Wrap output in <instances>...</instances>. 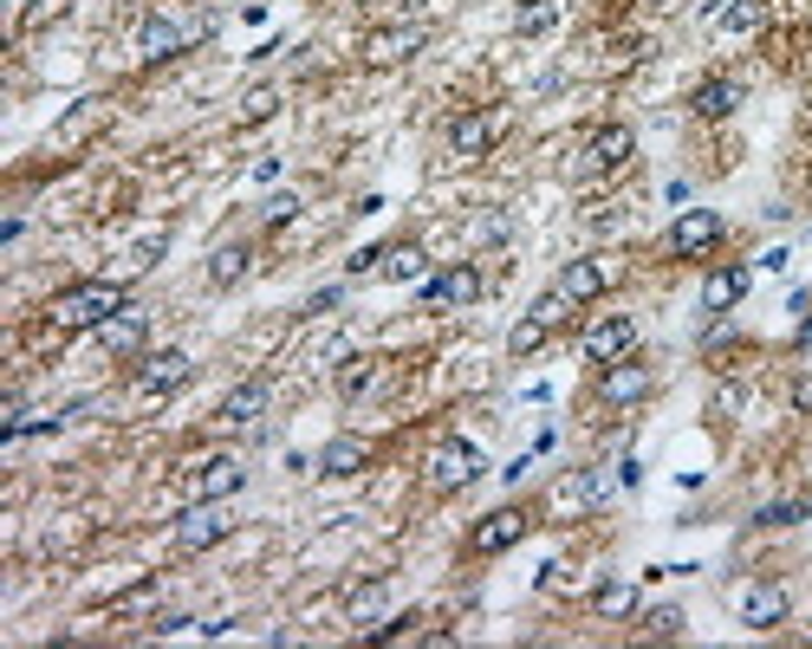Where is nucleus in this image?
I'll list each match as a JSON object with an SVG mask.
<instances>
[{"instance_id": "obj_1", "label": "nucleus", "mask_w": 812, "mask_h": 649, "mask_svg": "<svg viewBox=\"0 0 812 649\" xmlns=\"http://www.w3.org/2000/svg\"><path fill=\"white\" fill-rule=\"evenodd\" d=\"M124 305H131V292L118 287V280H85V287L53 299V325H59V332H98V325L118 318Z\"/></svg>"}, {"instance_id": "obj_2", "label": "nucleus", "mask_w": 812, "mask_h": 649, "mask_svg": "<svg viewBox=\"0 0 812 649\" xmlns=\"http://www.w3.org/2000/svg\"><path fill=\"white\" fill-rule=\"evenodd\" d=\"M481 448L475 441H461V435H448V441H436L430 448V488L436 494H461V488H475L481 481Z\"/></svg>"}, {"instance_id": "obj_3", "label": "nucleus", "mask_w": 812, "mask_h": 649, "mask_svg": "<svg viewBox=\"0 0 812 649\" xmlns=\"http://www.w3.org/2000/svg\"><path fill=\"white\" fill-rule=\"evenodd\" d=\"M227 506L222 501H196L189 513H176V546L182 552H209V546H222L227 539Z\"/></svg>"}, {"instance_id": "obj_4", "label": "nucleus", "mask_w": 812, "mask_h": 649, "mask_svg": "<svg viewBox=\"0 0 812 649\" xmlns=\"http://www.w3.org/2000/svg\"><path fill=\"white\" fill-rule=\"evenodd\" d=\"M416 299H423V312H448V305H475V299H481V267H468V260H461V267H448V273H430Z\"/></svg>"}, {"instance_id": "obj_5", "label": "nucleus", "mask_w": 812, "mask_h": 649, "mask_svg": "<svg viewBox=\"0 0 812 649\" xmlns=\"http://www.w3.org/2000/svg\"><path fill=\"white\" fill-rule=\"evenodd\" d=\"M722 234H728V221L715 215V209H689V215H676V227H669V254H676V260H696V254H709Z\"/></svg>"}, {"instance_id": "obj_6", "label": "nucleus", "mask_w": 812, "mask_h": 649, "mask_svg": "<svg viewBox=\"0 0 812 649\" xmlns=\"http://www.w3.org/2000/svg\"><path fill=\"white\" fill-rule=\"evenodd\" d=\"M430 46V33L416 26V20H397V26H377L365 40V59L370 66H397V59H410V53H423Z\"/></svg>"}, {"instance_id": "obj_7", "label": "nucleus", "mask_w": 812, "mask_h": 649, "mask_svg": "<svg viewBox=\"0 0 812 649\" xmlns=\"http://www.w3.org/2000/svg\"><path fill=\"white\" fill-rule=\"evenodd\" d=\"M631 345H637V318H624V312H611V318L586 325V358H591V363L631 358Z\"/></svg>"}, {"instance_id": "obj_8", "label": "nucleus", "mask_w": 812, "mask_h": 649, "mask_svg": "<svg viewBox=\"0 0 812 649\" xmlns=\"http://www.w3.org/2000/svg\"><path fill=\"white\" fill-rule=\"evenodd\" d=\"M526 539V513L520 506H494L475 533H468V546L481 552V559H494V552H508V546H520Z\"/></svg>"}, {"instance_id": "obj_9", "label": "nucleus", "mask_w": 812, "mask_h": 649, "mask_svg": "<svg viewBox=\"0 0 812 649\" xmlns=\"http://www.w3.org/2000/svg\"><path fill=\"white\" fill-rule=\"evenodd\" d=\"M365 468H370L365 435H332V441L319 448V474H325V481H352V474H365Z\"/></svg>"}, {"instance_id": "obj_10", "label": "nucleus", "mask_w": 812, "mask_h": 649, "mask_svg": "<svg viewBox=\"0 0 812 649\" xmlns=\"http://www.w3.org/2000/svg\"><path fill=\"white\" fill-rule=\"evenodd\" d=\"M631 149H637V137H631L624 124H604V131H591L586 137V169L591 176H611V169L631 163Z\"/></svg>"}, {"instance_id": "obj_11", "label": "nucleus", "mask_w": 812, "mask_h": 649, "mask_svg": "<svg viewBox=\"0 0 812 649\" xmlns=\"http://www.w3.org/2000/svg\"><path fill=\"white\" fill-rule=\"evenodd\" d=\"M189 370H196V363L182 358V351H149V358L137 363V390H144V396H169V390L189 383Z\"/></svg>"}, {"instance_id": "obj_12", "label": "nucleus", "mask_w": 812, "mask_h": 649, "mask_svg": "<svg viewBox=\"0 0 812 649\" xmlns=\"http://www.w3.org/2000/svg\"><path fill=\"white\" fill-rule=\"evenodd\" d=\"M741 624L747 630H780L787 624V591L780 584H747L741 591Z\"/></svg>"}, {"instance_id": "obj_13", "label": "nucleus", "mask_w": 812, "mask_h": 649, "mask_svg": "<svg viewBox=\"0 0 812 649\" xmlns=\"http://www.w3.org/2000/svg\"><path fill=\"white\" fill-rule=\"evenodd\" d=\"M98 345H104L111 358H137V351H144V312L124 305L118 318H104V325H98Z\"/></svg>"}, {"instance_id": "obj_14", "label": "nucleus", "mask_w": 812, "mask_h": 649, "mask_svg": "<svg viewBox=\"0 0 812 649\" xmlns=\"http://www.w3.org/2000/svg\"><path fill=\"white\" fill-rule=\"evenodd\" d=\"M741 299H747V267H715L709 280H702V312H735Z\"/></svg>"}, {"instance_id": "obj_15", "label": "nucleus", "mask_w": 812, "mask_h": 649, "mask_svg": "<svg viewBox=\"0 0 812 649\" xmlns=\"http://www.w3.org/2000/svg\"><path fill=\"white\" fill-rule=\"evenodd\" d=\"M598 390H604V403H637V396L650 390V370H644V363H631V358H618V363H604Z\"/></svg>"}, {"instance_id": "obj_16", "label": "nucleus", "mask_w": 812, "mask_h": 649, "mask_svg": "<svg viewBox=\"0 0 812 649\" xmlns=\"http://www.w3.org/2000/svg\"><path fill=\"white\" fill-rule=\"evenodd\" d=\"M260 410H267V383H260V377L234 383V390L222 396V423H227V429H247V423H260Z\"/></svg>"}, {"instance_id": "obj_17", "label": "nucleus", "mask_w": 812, "mask_h": 649, "mask_svg": "<svg viewBox=\"0 0 812 649\" xmlns=\"http://www.w3.org/2000/svg\"><path fill=\"white\" fill-rule=\"evenodd\" d=\"M735 104H741L735 78H702V85L689 91V111H696V118H709V124H715V118H728Z\"/></svg>"}, {"instance_id": "obj_18", "label": "nucleus", "mask_w": 812, "mask_h": 649, "mask_svg": "<svg viewBox=\"0 0 812 649\" xmlns=\"http://www.w3.org/2000/svg\"><path fill=\"white\" fill-rule=\"evenodd\" d=\"M377 273H383V280H397V287H403V280H423V273H430V254H423L416 240H397V247H383Z\"/></svg>"}, {"instance_id": "obj_19", "label": "nucleus", "mask_w": 812, "mask_h": 649, "mask_svg": "<svg viewBox=\"0 0 812 649\" xmlns=\"http://www.w3.org/2000/svg\"><path fill=\"white\" fill-rule=\"evenodd\" d=\"M604 287H611V273H604L598 260H572V267L559 273V292H566L572 305H591V299H598Z\"/></svg>"}, {"instance_id": "obj_20", "label": "nucleus", "mask_w": 812, "mask_h": 649, "mask_svg": "<svg viewBox=\"0 0 812 649\" xmlns=\"http://www.w3.org/2000/svg\"><path fill=\"white\" fill-rule=\"evenodd\" d=\"M247 488V468L234 461V455H215L209 468H202V501H227V494H241Z\"/></svg>"}, {"instance_id": "obj_21", "label": "nucleus", "mask_w": 812, "mask_h": 649, "mask_svg": "<svg viewBox=\"0 0 812 649\" xmlns=\"http://www.w3.org/2000/svg\"><path fill=\"white\" fill-rule=\"evenodd\" d=\"M448 149H455V156H488V149H494V124H488V118H455V124H448Z\"/></svg>"}, {"instance_id": "obj_22", "label": "nucleus", "mask_w": 812, "mask_h": 649, "mask_svg": "<svg viewBox=\"0 0 812 649\" xmlns=\"http://www.w3.org/2000/svg\"><path fill=\"white\" fill-rule=\"evenodd\" d=\"M383 604H390V597H383V584L370 578V584H358V591L345 597V617H352L358 630H377V624H383Z\"/></svg>"}, {"instance_id": "obj_23", "label": "nucleus", "mask_w": 812, "mask_h": 649, "mask_svg": "<svg viewBox=\"0 0 812 649\" xmlns=\"http://www.w3.org/2000/svg\"><path fill=\"white\" fill-rule=\"evenodd\" d=\"M247 267H254V254H247V247H215V254H209V287H241V280H247Z\"/></svg>"}, {"instance_id": "obj_24", "label": "nucleus", "mask_w": 812, "mask_h": 649, "mask_svg": "<svg viewBox=\"0 0 812 649\" xmlns=\"http://www.w3.org/2000/svg\"><path fill=\"white\" fill-rule=\"evenodd\" d=\"M591 604H598V617H631V611H637V584H624V578H604V584L591 591Z\"/></svg>"}, {"instance_id": "obj_25", "label": "nucleus", "mask_w": 812, "mask_h": 649, "mask_svg": "<svg viewBox=\"0 0 812 649\" xmlns=\"http://www.w3.org/2000/svg\"><path fill=\"white\" fill-rule=\"evenodd\" d=\"M169 53H182V26L163 20V13H149L144 20V59H169Z\"/></svg>"}, {"instance_id": "obj_26", "label": "nucleus", "mask_w": 812, "mask_h": 649, "mask_svg": "<svg viewBox=\"0 0 812 649\" xmlns=\"http://www.w3.org/2000/svg\"><path fill=\"white\" fill-rule=\"evenodd\" d=\"M807 513H812V501L807 494H793V501H767L760 513H754V526H800Z\"/></svg>"}, {"instance_id": "obj_27", "label": "nucleus", "mask_w": 812, "mask_h": 649, "mask_svg": "<svg viewBox=\"0 0 812 649\" xmlns=\"http://www.w3.org/2000/svg\"><path fill=\"white\" fill-rule=\"evenodd\" d=\"M546 338H553V332H546L540 318H520L514 332H508V351H514V358H533V351H540Z\"/></svg>"}, {"instance_id": "obj_28", "label": "nucleus", "mask_w": 812, "mask_h": 649, "mask_svg": "<svg viewBox=\"0 0 812 649\" xmlns=\"http://www.w3.org/2000/svg\"><path fill=\"white\" fill-rule=\"evenodd\" d=\"M566 312H572V299H566L559 287H553V292H540V299H533V318H540L546 332H553V325H566Z\"/></svg>"}, {"instance_id": "obj_29", "label": "nucleus", "mask_w": 812, "mask_h": 649, "mask_svg": "<svg viewBox=\"0 0 812 649\" xmlns=\"http://www.w3.org/2000/svg\"><path fill=\"white\" fill-rule=\"evenodd\" d=\"M566 501H572V506H598V501H604V474H591V468H586V474H572V481H566Z\"/></svg>"}, {"instance_id": "obj_30", "label": "nucleus", "mask_w": 812, "mask_h": 649, "mask_svg": "<svg viewBox=\"0 0 812 649\" xmlns=\"http://www.w3.org/2000/svg\"><path fill=\"white\" fill-rule=\"evenodd\" d=\"M715 26H728V33H754V26H760V7H754V0H735V7H722V13H715Z\"/></svg>"}, {"instance_id": "obj_31", "label": "nucleus", "mask_w": 812, "mask_h": 649, "mask_svg": "<svg viewBox=\"0 0 812 649\" xmlns=\"http://www.w3.org/2000/svg\"><path fill=\"white\" fill-rule=\"evenodd\" d=\"M637 630H644V637H676V630H682V611H676V604H657V611H644Z\"/></svg>"}, {"instance_id": "obj_32", "label": "nucleus", "mask_w": 812, "mask_h": 649, "mask_svg": "<svg viewBox=\"0 0 812 649\" xmlns=\"http://www.w3.org/2000/svg\"><path fill=\"white\" fill-rule=\"evenodd\" d=\"M370 377H377V370H370V358H352L345 370H338V390H345V396H365Z\"/></svg>"}, {"instance_id": "obj_33", "label": "nucleus", "mask_w": 812, "mask_h": 649, "mask_svg": "<svg viewBox=\"0 0 812 649\" xmlns=\"http://www.w3.org/2000/svg\"><path fill=\"white\" fill-rule=\"evenodd\" d=\"M553 20H559V0H540V7H526V13H520V33L533 40V33H546Z\"/></svg>"}, {"instance_id": "obj_34", "label": "nucleus", "mask_w": 812, "mask_h": 649, "mask_svg": "<svg viewBox=\"0 0 812 649\" xmlns=\"http://www.w3.org/2000/svg\"><path fill=\"white\" fill-rule=\"evenodd\" d=\"M260 215H267V227H287V221L299 215V195H287V189H280V195H274V202H267Z\"/></svg>"}, {"instance_id": "obj_35", "label": "nucleus", "mask_w": 812, "mask_h": 649, "mask_svg": "<svg viewBox=\"0 0 812 649\" xmlns=\"http://www.w3.org/2000/svg\"><path fill=\"white\" fill-rule=\"evenodd\" d=\"M163 247H169V234H149V240H137V247H131V267H156V260H163Z\"/></svg>"}, {"instance_id": "obj_36", "label": "nucleus", "mask_w": 812, "mask_h": 649, "mask_svg": "<svg viewBox=\"0 0 812 649\" xmlns=\"http://www.w3.org/2000/svg\"><path fill=\"white\" fill-rule=\"evenodd\" d=\"M793 410H807V416H812V370H807V377H793Z\"/></svg>"}, {"instance_id": "obj_37", "label": "nucleus", "mask_w": 812, "mask_h": 649, "mask_svg": "<svg viewBox=\"0 0 812 649\" xmlns=\"http://www.w3.org/2000/svg\"><path fill=\"white\" fill-rule=\"evenodd\" d=\"M338 299H345V292H338V287H325V292H312V299H305V312H332Z\"/></svg>"}, {"instance_id": "obj_38", "label": "nucleus", "mask_w": 812, "mask_h": 649, "mask_svg": "<svg viewBox=\"0 0 812 649\" xmlns=\"http://www.w3.org/2000/svg\"><path fill=\"white\" fill-rule=\"evenodd\" d=\"M475 234H481V240H508V215H488Z\"/></svg>"}, {"instance_id": "obj_39", "label": "nucleus", "mask_w": 812, "mask_h": 649, "mask_svg": "<svg viewBox=\"0 0 812 649\" xmlns=\"http://www.w3.org/2000/svg\"><path fill=\"white\" fill-rule=\"evenodd\" d=\"M800 351H812V312L800 318Z\"/></svg>"}, {"instance_id": "obj_40", "label": "nucleus", "mask_w": 812, "mask_h": 649, "mask_svg": "<svg viewBox=\"0 0 812 649\" xmlns=\"http://www.w3.org/2000/svg\"><path fill=\"white\" fill-rule=\"evenodd\" d=\"M807 501H812V494H807Z\"/></svg>"}]
</instances>
